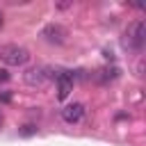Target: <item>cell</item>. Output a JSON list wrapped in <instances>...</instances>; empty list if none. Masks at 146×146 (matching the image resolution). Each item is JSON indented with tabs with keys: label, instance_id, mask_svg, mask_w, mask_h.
<instances>
[{
	"label": "cell",
	"instance_id": "5b68a950",
	"mask_svg": "<svg viewBox=\"0 0 146 146\" xmlns=\"http://www.w3.org/2000/svg\"><path fill=\"white\" fill-rule=\"evenodd\" d=\"M73 89V73L71 71H62L57 75V98L59 100H66L68 94Z\"/></svg>",
	"mask_w": 146,
	"mask_h": 146
},
{
	"label": "cell",
	"instance_id": "52a82bcc",
	"mask_svg": "<svg viewBox=\"0 0 146 146\" xmlns=\"http://www.w3.org/2000/svg\"><path fill=\"white\" fill-rule=\"evenodd\" d=\"M114 78H119V68H116V66H112V68H100V71H98V80H103V82L114 80Z\"/></svg>",
	"mask_w": 146,
	"mask_h": 146
},
{
	"label": "cell",
	"instance_id": "3957f363",
	"mask_svg": "<svg viewBox=\"0 0 146 146\" xmlns=\"http://www.w3.org/2000/svg\"><path fill=\"white\" fill-rule=\"evenodd\" d=\"M41 36H43L48 43L59 46V43H64V41H66V30H64L59 23H48V25L41 30Z\"/></svg>",
	"mask_w": 146,
	"mask_h": 146
},
{
	"label": "cell",
	"instance_id": "30bf717a",
	"mask_svg": "<svg viewBox=\"0 0 146 146\" xmlns=\"http://www.w3.org/2000/svg\"><path fill=\"white\" fill-rule=\"evenodd\" d=\"M0 80H7V71H0Z\"/></svg>",
	"mask_w": 146,
	"mask_h": 146
},
{
	"label": "cell",
	"instance_id": "7a4b0ae2",
	"mask_svg": "<svg viewBox=\"0 0 146 146\" xmlns=\"http://www.w3.org/2000/svg\"><path fill=\"white\" fill-rule=\"evenodd\" d=\"M27 59H30L27 48H23L18 43H7L0 48V62L7 66H23V64H27Z\"/></svg>",
	"mask_w": 146,
	"mask_h": 146
},
{
	"label": "cell",
	"instance_id": "6da1fadb",
	"mask_svg": "<svg viewBox=\"0 0 146 146\" xmlns=\"http://www.w3.org/2000/svg\"><path fill=\"white\" fill-rule=\"evenodd\" d=\"M144 43H146V25H144V21H135V23L128 25V30H125L123 46H125L128 50H132V52H141Z\"/></svg>",
	"mask_w": 146,
	"mask_h": 146
},
{
	"label": "cell",
	"instance_id": "9c48e42d",
	"mask_svg": "<svg viewBox=\"0 0 146 146\" xmlns=\"http://www.w3.org/2000/svg\"><path fill=\"white\" fill-rule=\"evenodd\" d=\"M57 7H59V9H68V7H71V2H59Z\"/></svg>",
	"mask_w": 146,
	"mask_h": 146
},
{
	"label": "cell",
	"instance_id": "ba28073f",
	"mask_svg": "<svg viewBox=\"0 0 146 146\" xmlns=\"http://www.w3.org/2000/svg\"><path fill=\"white\" fill-rule=\"evenodd\" d=\"M21 132H23V135H32V132H36V128H34V125H25Z\"/></svg>",
	"mask_w": 146,
	"mask_h": 146
},
{
	"label": "cell",
	"instance_id": "8fae6325",
	"mask_svg": "<svg viewBox=\"0 0 146 146\" xmlns=\"http://www.w3.org/2000/svg\"><path fill=\"white\" fill-rule=\"evenodd\" d=\"M2 23H5V21H2V14H0V27H2Z\"/></svg>",
	"mask_w": 146,
	"mask_h": 146
},
{
	"label": "cell",
	"instance_id": "8992f818",
	"mask_svg": "<svg viewBox=\"0 0 146 146\" xmlns=\"http://www.w3.org/2000/svg\"><path fill=\"white\" fill-rule=\"evenodd\" d=\"M82 116H84V105L82 103H71V105H66L62 110V119L66 123H78Z\"/></svg>",
	"mask_w": 146,
	"mask_h": 146
},
{
	"label": "cell",
	"instance_id": "277c9868",
	"mask_svg": "<svg viewBox=\"0 0 146 146\" xmlns=\"http://www.w3.org/2000/svg\"><path fill=\"white\" fill-rule=\"evenodd\" d=\"M23 80H25V84H30V87H43V84L48 82L46 66H32V68H27V71L23 73Z\"/></svg>",
	"mask_w": 146,
	"mask_h": 146
}]
</instances>
